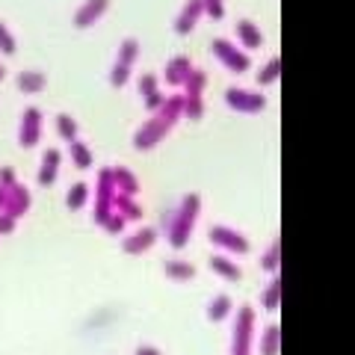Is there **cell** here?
<instances>
[{
	"mask_svg": "<svg viewBox=\"0 0 355 355\" xmlns=\"http://www.w3.org/2000/svg\"><path fill=\"white\" fill-rule=\"evenodd\" d=\"M18 181H15V169H9V166H3V169H0V187H3V190H9V187H15Z\"/></svg>",
	"mask_w": 355,
	"mask_h": 355,
	"instance_id": "d590c367",
	"label": "cell"
},
{
	"mask_svg": "<svg viewBox=\"0 0 355 355\" xmlns=\"http://www.w3.org/2000/svg\"><path fill=\"white\" fill-rule=\"evenodd\" d=\"M42 139V110L27 107L21 116V128H18V142L21 148H36V142Z\"/></svg>",
	"mask_w": 355,
	"mask_h": 355,
	"instance_id": "ba28073f",
	"label": "cell"
},
{
	"mask_svg": "<svg viewBox=\"0 0 355 355\" xmlns=\"http://www.w3.org/2000/svg\"><path fill=\"white\" fill-rule=\"evenodd\" d=\"M205 3V12L214 18V21H219L222 15H225V6H222V0H202Z\"/></svg>",
	"mask_w": 355,
	"mask_h": 355,
	"instance_id": "836d02e7",
	"label": "cell"
},
{
	"mask_svg": "<svg viewBox=\"0 0 355 355\" xmlns=\"http://www.w3.org/2000/svg\"><path fill=\"white\" fill-rule=\"evenodd\" d=\"M116 181H113V169H101L98 172V190H95V222L104 225L107 216L113 214V202H116Z\"/></svg>",
	"mask_w": 355,
	"mask_h": 355,
	"instance_id": "3957f363",
	"label": "cell"
},
{
	"mask_svg": "<svg viewBox=\"0 0 355 355\" xmlns=\"http://www.w3.org/2000/svg\"><path fill=\"white\" fill-rule=\"evenodd\" d=\"M15 83H18V89L24 95H36V92H42V89H44V74L42 71H21L15 77Z\"/></svg>",
	"mask_w": 355,
	"mask_h": 355,
	"instance_id": "7402d4cb",
	"label": "cell"
},
{
	"mask_svg": "<svg viewBox=\"0 0 355 355\" xmlns=\"http://www.w3.org/2000/svg\"><path fill=\"white\" fill-rule=\"evenodd\" d=\"M86 202H89V187L83 181H77L69 190V196H65V207H69V210H80Z\"/></svg>",
	"mask_w": 355,
	"mask_h": 355,
	"instance_id": "484cf974",
	"label": "cell"
},
{
	"mask_svg": "<svg viewBox=\"0 0 355 355\" xmlns=\"http://www.w3.org/2000/svg\"><path fill=\"white\" fill-rule=\"evenodd\" d=\"M57 133L62 139H69V142H74L77 139V121L71 119V116H65V113H60L57 116Z\"/></svg>",
	"mask_w": 355,
	"mask_h": 355,
	"instance_id": "f546056e",
	"label": "cell"
},
{
	"mask_svg": "<svg viewBox=\"0 0 355 355\" xmlns=\"http://www.w3.org/2000/svg\"><path fill=\"white\" fill-rule=\"evenodd\" d=\"M101 228H107L110 234H121V231H125V219H121L119 214H110V216H107V222H104Z\"/></svg>",
	"mask_w": 355,
	"mask_h": 355,
	"instance_id": "e575fe53",
	"label": "cell"
},
{
	"mask_svg": "<svg viewBox=\"0 0 355 355\" xmlns=\"http://www.w3.org/2000/svg\"><path fill=\"white\" fill-rule=\"evenodd\" d=\"M27 210H30V190L24 184L9 187V190H6V202H3V210H0V214L18 219V216H24Z\"/></svg>",
	"mask_w": 355,
	"mask_h": 355,
	"instance_id": "30bf717a",
	"label": "cell"
},
{
	"mask_svg": "<svg viewBox=\"0 0 355 355\" xmlns=\"http://www.w3.org/2000/svg\"><path fill=\"white\" fill-rule=\"evenodd\" d=\"M231 311H234V302H231V296H216L214 302L207 305V320L210 323H222Z\"/></svg>",
	"mask_w": 355,
	"mask_h": 355,
	"instance_id": "603a6c76",
	"label": "cell"
},
{
	"mask_svg": "<svg viewBox=\"0 0 355 355\" xmlns=\"http://www.w3.org/2000/svg\"><path fill=\"white\" fill-rule=\"evenodd\" d=\"M261 302H263L266 311H279V305H282V279H279V275H272V282L266 284Z\"/></svg>",
	"mask_w": 355,
	"mask_h": 355,
	"instance_id": "cb8c5ba5",
	"label": "cell"
},
{
	"mask_svg": "<svg viewBox=\"0 0 355 355\" xmlns=\"http://www.w3.org/2000/svg\"><path fill=\"white\" fill-rule=\"evenodd\" d=\"M12 231H15V219L0 214V234H12Z\"/></svg>",
	"mask_w": 355,
	"mask_h": 355,
	"instance_id": "74e56055",
	"label": "cell"
},
{
	"mask_svg": "<svg viewBox=\"0 0 355 355\" xmlns=\"http://www.w3.org/2000/svg\"><path fill=\"white\" fill-rule=\"evenodd\" d=\"M282 349V329L279 323H270L261 335V355H279Z\"/></svg>",
	"mask_w": 355,
	"mask_h": 355,
	"instance_id": "44dd1931",
	"label": "cell"
},
{
	"mask_svg": "<svg viewBox=\"0 0 355 355\" xmlns=\"http://www.w3.org/2000/svg\"><path fill=\"white\" fill-rule=\"evenodd\" d=\"M254 343V311L243 305L234 320V343H231V355H252Z\"/></svg>",
	"mask_w": 355,
	"mask_h": 355,
	"instance_id": "277c9868",
	"label": "cell"
},
{
	"mask_svg": "<svg viewBox=\"0 0 355 355\" xmlns=\"http://www.w3.org/2000/svg\"><path fill=\"white\" fill-rule=\"evenodd\" d=\"M163 270H166V275H169L172 282H190L193 275H196V266L190 263V261H178V258H169L163 263Z\"/></svg>",
	"mask_w": 355,
	"mask_h": 355,
	"instance_id": "d6986e66",
	"label": "cell"
},
{
	"mask_svg": "<svg viewBox=\"0 0 355 355\" xmlns=\"http://www.w3.org/2000/svg\"><path fill=\"white\" fill-rule=\"evenodd\" d=\"M190 74H193V62L187 57H175V60H169V65H166V83L175 86V89L184 86Z\"/></svg>",
	"mask_w": 355,
	"mask_h": 355,
	"instance_id": "9a60e30c",
	"label": "cell"
},
{
	"mask_svg": "<svg viewBox=\"0 0 355 355\" xmlns=\"http://www.w3.org/2000/svg\"><path fill=\"white\" fill-rule=\"evenodd\" d=\"M279 74H282V57H272V60L261 69L258 83H261V86H272L275 80H279Z\"/></svg>",
	"mask_w": 355,
	"mask_h": 355,
	"instance_id": "83f0119b",
	"label": "cell"
},
{
	"mask_svg": "<svg viewBox=\"0 0 355 355\" xmlns=\"http://www.w3.org/2000/svg\"><path fill=\"white\" fill-rule=\"evenodd\" d=\"M133 355H163L157 347H137V352H133Z\"/></svg>",
	"mask_w": 355,
	"mask_h": 355,
	"instance_id": "f35d334b",
	"label": "cell"
},
{
	"mask_svg": "<svg viewBox=\"0 0 355 355\" xmlns=\"http://www.w3.org/2000/svg\"><path fill=\"white\" fill-rule=\"evenodd\" d=\"M154 243H157V231L154 228H139V231H133L130 237L121 240V249H125L128 254H142V252H148Z\"/></svg>",
	"mask_w": 355,
	"mask_h": 355,
	"instance_id": "7c38bea8",
	"label": "cell"
},
{
	"mask_svg": "<svg viewBox=\"0 0 355 355\" xmlns=\"http://www.w3.org/2000/svg\"><path fill=\"white\" fill-rule=\"evenodd\" d=\"M184 116V95H172L166 98V104L157 110V113H151V119L137 130V137H133V146L139 151H148L154 148L157 142L175 128V121Z\"/></svg>",
	"mask_w": 355,
	"mask_h": 355,
	"instance_id": "6da1fadb",
	"label": "cell"
},
{
	"mask_svg": "<svg viewBox=\"0 0 355 355\" xmlns=\"http://www.w3.org/2000/svg\"><path fill=\"white\" fill-rule=\"evenodd\" d=\"M166 104V98L160 95V92H154V95H148L146 98V110H148V113H157V110Z\"/></svg>",
	"mask_w": 355,
	"mask_h": 355,
	"instance_id": "8d00e7d4",
	"label": "cell"
},
{
	"mask_svg": "<svg viewBox=\"0 0 355 355\" xmlns=\"http://www.w3.org/2000/svg\"><path fill=\"white\" fill-rule=\"evenodd\" d=\"M71 160H74V166L77 169H89V166H92V151H89L83 142H71Z\"/></svg>",
	"mask_w": 355,
	"mask_h": 355,
	"instance_id": "f1b7e54d",
	"label": "cell"
},
{
	"mask_svg": "<svg viewBox=\"0 0 355 355\" xmlns=\"http://www.w3.org/2000/svg\"><path fill=\"white\" fill-rule=\"evenodd\" d=\"M3 202H6V190L0 187V210H3Z\"/></svg>",
	"mask_w": 355,
	"mask_h": 355,
	"instance_id": "ab89813d",
	"label": "cell"
},
{
	"mask_svg": "<svg viewBox=\"0 0 355 355\" xmlns=\"http://www.w3.org/2000/svg\"><path fill=\"white\" fill-rule=\"evenodd\" d=\"M113 210H116V214L121 216V219H133V222H137V219H142V207L137 205V202H133V196H125V193H116V202H113Z\"/></svg>",
	"mask_w": 355,
	"mask_h": 355,
	"instance_id": "ac0fdd59",
	"label": "cell"
},
{
	"mask_svg": "<svg viewBox=\"0 0 355 355\" xmlns=\"http://www.w3.org/2000/svg\"><path fill=\"white\" fill-rule=\"evenodd\" d=\"M139 57V42L137 39H125L119 48V65H125V69H130L133 62H137Z\"/></svg>",
	"mask_w": 355,
	"mask_h": 355,
	"instance_id": "4316f807",
	"label": "cell"
},
{
	"mask_svg": "<svg viewBox=\"0 0 355 355\" xmlns=\"http://www.w3.org/2000/svg\"><path fill=\"white\" fill-rule=\"evenodd\" d=\"M57 175H60V151L48 148V151H44V157H42L36 181H39V187H51L53 181H57Z\"/></svg>",
	"mask_w": 355,
	"mask_h": 355,
	"instance_id": "5bb4252c",
	"label": "cell"
},
{
	"mask_svg": "<svg viewBox=\"0 0 355 355\" xmlns=\"http://www.w3.org/2000/svg\"><path fill=\"white\" fill-rule=\"evenodd\" d=\"M113 181H116V190L119 193H125V196H137L139 193L137 175H133L130 169H125V166H116V169H113Z\"/></svg>",
	"mask_w": 355,
	"mask_h": 355,
	"instance_id": "e0dca14e",
	"label": "cell"
},
{
	"mask_svg": "<svg viewBox=\"0 0 355 355\" xmlns=\"http://www.w3.org/2000/svg\"><path fill=\"white\" fill-rule=\"evenodd\" d=\"M184 86H187V95H184V116L196 121V119H202V113H205L202 92H205V86H207V74L193 69V74L187 77Z\"/></svg>",
	"mask_w": 355,
	"mask_h": 355,
	"instance_id": "5b68a950",
	"label": "cell"
},
{
	"mask_svg": "<svg viewBox=\"0 0 355 355\" xmlns=\"http://www.w3.org/2000/svg\"><path fill=\"white\" fill-rule=\"evenodd\" d=\"M210 243H214V246H219V249H225V252H234V254L249 252V240L243 237L240 231L225 228V225L210 228Z\"/></svg>",
	"mask_w": 355,
	"mask_h": 355,
	"instance_id": "9c48e42d",
	"label": "cell"
},
{
	"mask_svg": "<svg viewBox=\"0 0 355 355\" xmlns=\"http://www.w3.org/2000/svg\"><path fill=\"white\" fill-rule=\"evenodd\" d=\"M237 36H240V44H243L246 51H258L261 44H263V36H261L258 24H252L249 18L237 21Z\"/></svg>",
	"mask_w": 355,
	"mask_h": 355,
	"instance_id": "2e32d148",
	"label": "cell"
},
{
	"mask_svg": "<svg viewBox=\"0 0 355 355\" xmlns=\"http://www.w3.org/2000/svg\"><path fill=\"white\" fill-rule=\"evenodd\" d=\"M130 80V69H125V65H113V69H110V83L113 86H125Z\"/></svg>",
	"mask_w": 355,
	"mask_h": 355,
	"instance_id": "1f68e13d",
	"label": "cell"
},
{
	"mask_svg": "<svg viewBox=\"0 0 355 355\" xmlns=\"http://www.w3.org/2000/svg\"><path fill=\"white\" fill-rule=\"evenodd\" d=\"M202 15H205V3H202V0H187L184 9L175 18L178 36H187V33H193V27L198 24V18H202Z\"/></svg>",
	"mask_w": 355,
	"mask_h": 355,
	"instance_id": "8fae6325",
	"label": "cell"
},
{
	"mask_svg": "<svg viewBox=\"0 0 355 355\" xmlns=\"http://www.w3.org/2000/svg\"><path fill=\"white\" fill-rule=\"evenodd\" d=\"M3 77H6V69H3V65H0V80H3Z\"/></svg>",
	"mask_w": 355,
	"mask_h": 355,
	"instance_id": "60d3db41",
	"label": "cell"
},
{
	"mask_svg": "<svg viewBox=\"0 0 355 355\" xmlns=\"http://www.w3.org/2000/svg\"><path fill=\"white\" fill-rule=\"evenodd\" d=\"M279 263H282V240H272V246L263 252V258H261V266H263V272H279Z\"/></svg>",
	"mask_w": 355,
	"mask_h": 355,
	"instance_id": "d4e9b609",
	"label": "cell"
},
{
	"mask_svg": "<svg viewBox=\"0 0 355 355\" xmlns=\"http://www.w3.org/2000/svg\"><path fill=\"white\" fill-rule=\"evenodd\" d=\"M214 53H216V60L225 65L228 71H234V74H243V71H249V53L246 51H240L234 42H225V39H216L214 42Z\"/></svg>",
	"mask_w": 355,
	"mask_h": 355,
	"instance_id": "8992f818",
	"label": "cell"
},
{
	"mask_svg": "<svg viewBox=\"0 0 355 355\" xmlns=\"http://www.w3.org/2000/svg\"><path fill=\"white\" fill-rule=\"evenodd\" d=\"M0 53H15V36L3 21H0Z\"/></svg>",
	"mask_w": 355,
	"mask_h": 355,
	"instance_id": "4dcf8cb0",
	"label": "cell"
},
{
	"mask_svg": "<svg viewBox=\"0 0 355 355\" xmlns=\"http://www.w3.org/2000/svg\"><path fill=\"white\" fill-rule=\"evenodd\" d=\"M139 92L146 95V98L157 92V77H154V74H142L139 77Z\"/></svg>",
	"mask_w": 355,
	"mask_h": 355,
	"instance_id": "d6a6232c",
	"label": "cell"
},
{
	"mask_svg": "<svg viewBox=\"0 0 355 355\" xmlns=\"http://www.w3.org/2000/svg\"><path fill=\"white\" fill-rule=\"evenodd\" d=\"M225 104L231 110H237V113H261V110L266 107V98L261 92H249V89H228L225 92Z\"/></svg>",
	"mask_w": 355,
	"mask_h": 355,
	"instance_id": "52a82bcc",
	"label": "cell"
},
{
	"mask_svg": "<svg viewBox=\"0 0 355 355\" xmlns=\"http://www.w3.org/2000/svg\"><path fill=\"white\" fill-rule=\"evenodd\" d=\"M198 207H202V198H198L196 193L184 196V202L178 205L175 216L169 222V243L172 249H184L187 240H190L193 234V225H196V216H198Z\"/></svg>",
	"mask_w": 355,
	"mask_h": 355,
	"instance_id": "7a4b0ae2",
	"label": "cell"
},
{
	"mask_svg": "<svg viewBox=\"0 0 355 355\" xmlns=\"http://www.w3.org/2000/svg\"><path fill=\"white\" fill-rule=\"evenodd\" d=\"M110 9V0H86V3L77 9L74 15V24L77 27H92L95 21H101V15Z\"/></svg>",
	"mask_w": 355,
	"mask_h": 355,
	"instance_id": "4fadbf2b",
	"label": "cell"
},
{
	"mask_svg": "<svg viewBox=\"0 0 355 355\" xmlns=\"http://www.w3.org/2000/svg\"><path fill=\"white\" fill-rule=\"evenodd\" d=\"M210 270L222 275L225 282H240V266L234 261H228L225 254H214V258H210Z\"/></svg>",
	"mask_w": 355,
	"mask_h": 355,
	"instance_id": "ffe728a7",
	"label": "cell"
}]
</instances>
